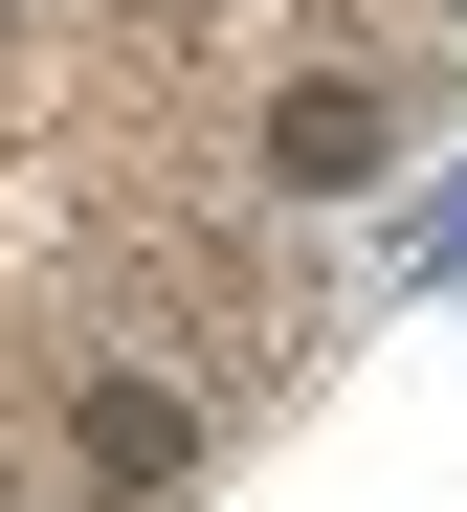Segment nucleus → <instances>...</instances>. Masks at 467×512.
<instances>
[{"label":"nucleus","instance_id":"nucleus-1","mask_svg":"<svg viewBox=\"0 0 467 512\" xmlns=\"http://www.w3.org/2000/svg\"><path fill=\"white\" fill-rule=\"evenodd\" d=\"M379 156H401V90H356V67H312V90L267 112V179H290V201H356Z\"/></svg>","mask_w":467,"mask_h":512},{"label":"nucleus","instance_id":"nucleus-2","mask_svg":"<svg viewBox=\"0 0 467 512\" xmlns=\"http://www.w3.org/2000/svg\"><path fill=\"white\" fill-rule=\"evenodd\" d=\"M89 468H112V490H178V468H201V423H178V401H134V379H112V401H89Z\"/></svg>","mask_w":467,"mask_h":512}]
</instances>
